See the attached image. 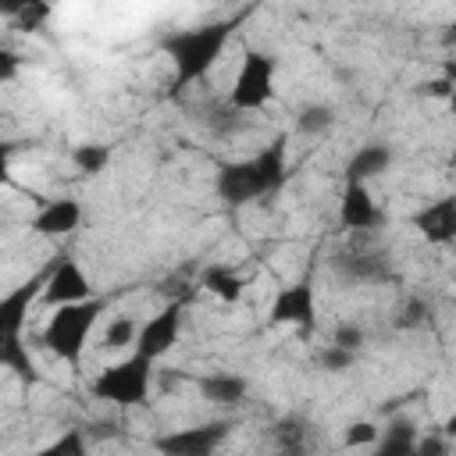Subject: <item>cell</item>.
Instances as JSON below:
<instances>
[{"instance_id":"26","label":"cell","mask_w":456,"mask_h":456,"mask_svg":"<svg viewBox=\"0 0 456 456\" xmlns=\"http://www.w3.org/2000/svg\"><path fill=\"white\" fill-rule=\"evenodd\" d=\"M413 456H452L449 431H428V435H420Z\"/></svg>"},{"instance_id":"7","label":"cell","mask_w":456,"mask_h":456,"mask_svg":"<svg viewBox=\"0 0 456 456\" xmlns=\"http://www.w3.org/2000/svg\"><path fill=\"white\" fill-rule=\"evenodd\" d=\"M331 271L342 281L356 285H378L395 274L392 253L381 242V235H349L335 253H331Z\"/></svg>"},{"instance_id":"22","label":"cell","mask_w":456,"mask_h":456,"mask_svg":"<svg viewBox=\"0 0 456 456\" xmlns=\"http://www.w3.org/2000/svg\"><path fill=\"white\" fill-rule=\"evenodd\" d=\"M32 456H89V428H64Z\"/></svg>"},{"instance_id":"6","label":"cell","mask_w":456,"mask_h":456,"mask_svg":"<svg viewBox=\"0 0 456 456\" xmlns=\"http://www.w3.org/2000/svg\"><path fill=\"white\" fill-rule=\"evenodd\" d=\"M274 86H278V61H274V53L246 46L224 103L235 114H242V118L246 114H260L274 100Z\"/></svg>"},{"instance_id":"13","label":"cell","mask_w":456,"mask_h":456,"mask_svg":"<svg viewBox=\"0 0 456 456\" xmlns=\"http://www.w3.org/2000/svg\"><path fill=\"white\" fill-rule=\"evenodd\" d=\"M86 210L75 196H57V200H43L39 210L28 217V228L36 235H50V239H61V235H71L78 224H82Z\"/></svg>"},{"instance_id":"20","label":"cell","mask_w":456,"mask_h":456,"mask_svg":"<svg viewBox=\"0 0 456 456\" xmlns=\"http://www.w3.org/2000/svg\"><path fill=\"white\" fill-rule=\"evenodd\" d=\"M135 335H139V321L135 317H128V314H114L110 321H107V328H103V335H100V349L103 353H132V346H135Z\"/></svg>"},{"instance_id":"9","label":"cell","mask_w":456,"mask_h":456,"mask_svg":"<svg viewBox=\"0 0 456 456\" xmlns=\"http://www.w3.org/2000/svg\"><path fill=\"white\" fill-rule=\"evenodd\" d=\"M271 324H285L296 328L303 335L317 331V285H314V271L299 274L296 281L281 285L271 299Z\"/></svg>"},{"instance_id":"24","label":"cell","mask_w":456,"mask_h":456,"mask_svg":"<svg viewBox=\"0 0 456 456\" xmlns=\"http://www.w3.org/2000/svg\"><path fill=\"white\" fill-rule=\"evenodd\" d=\"M46 18H50V7H46V4H32V0L25 4V0H21L11 21H14V28H21V32H36Z\"/></svg>"},{"instance_id":"4","label":"cell","mask_w":456,"mask_h":456,"mask_svg":"<svg viewBox=\"0 0 456 456\" xmlns=\"http://www.w3.org/2000/svg\"><path fill=\"white\" fill-rule=\"evenodd\" d=\"M103 314H107V299H100V296H93L86 303L57 306L46 317L43 331H39V346L46 353H53L61 363H68L71 370H78L82 356H86V346H89L96 324L103 321Z\"/></svg>"},{"instance_id":"23","label":"cell","mask_w":456,"mask_h":456,"mask_svg":"<svg viewBox=\"0 0 456 456\" xmlns=\"http://www.w3.org/2000/svg\"><path fill=\"white\" fill-rule=\"evenodd\" d=\"M110 157H114V150H110L107 142H78V146L71 150V164H75L78 171H86V175L107 171Z\"/></svg>"},{"instance_id":"18","label":"cell","mask_w":456,"mask_h":456,"mask_svg":"<svg viewBox=\"0 0 456 456\" xmlns=\"http://www.w3.org/2000/svg\"><path fill=\"white\" fill-rule=\"evenodd\" d=\"M200 289L210 292L214 299L228 303V306H235V303L246 296V278H242L235 267H228V264H210V267H203V274H200Z\"/></svg>"},{"instance_id":"2","label":"cell","mask_w":456,"mask_h":456,"mask_svg":"<svg viewBox=\"0 0 456 456\" xmlns=\"http://www.w3.org/2000/svg\"><path fill=\"white\" fill-rule=\"evenodd\" d=\"M285 178H289V142H285V135H274L256 153L217 164L214 192L228 207H249L256 200L274 196L285 185Z\"/></svg>"},{"instance_id":"3","label":"cell","mask_w":456,"mask_h":456,"mask_svg":"<svg viewBox=\"0 0 456 456\" xmlns=\"http://www.w3.org/2000/svg\"><path fill=\"white\" fill-rule=\"evenodd\" d=\"M39 292H43V274H32L28 281H18L0 296V370L14 374L21 385H39L43 378L25 342V328H28L32 306L39 303Z\"/></svg>"},{"instance_id":"1","label":"cell","mask_w":456,"mask_h":456,"mask_svg":"<svg viewBox=\"0 0 456 456\" xmlns=\"http://www.w3.org/2000/svg\"><path fill=\"white\" fill-rule=\"evenodd\" d=\"M246 11H235L228 18H214V21H200V25H185V28H175L160 39V50L164 57L171 61V93H182L196 82H203L221 53L228 50L235 28L242 25Z\"/></svg>"},{"instance_id":"19","label":"cell","mask_w":456,"mask_h":456,"mask_svg":"<svg viewBox=\"0 0 456 456\" xmlns=\"http://www.w3.org/2000/svg\"><path fill=\"white\" fill-rule=\"evenodd\" d=\"M274 445L281 456H306L310 452V424L303 417H281L274 424Z\"/></svg>"},{"instance_id":"17","label":"cell","mask_w":456,"mask_h":456,"mask_svg":"<svg viewBox=\"0 0 456 456\" xmlns=\"http://www.w3.org/2000/svg\"><path fill=\"white\" fill-rule=\"evenodd\" d=\"M417 438L420 431L410 417H392L385 428H378V438L370 442V456H413Z\"/></svg>"},{"instance_id":"8","label":"cell","mask_w":456,"mask_h":456,"mask_svg":"<svg viewBox=\"0 0 456 456\" xmlns=\"http://www.w3.org/2000/svg\"><path fill=\"white\" fill-rule=\"evenodd\" d=\"M235 424L228 417H214L203 424H185L175 431H164L153 438V449L160 456H217L221 445L232 438Z\"/></svg>"},{"instance_id":"5","label":"cell","mask_w":456,"mask_h":456,"mask_svg":"<svg viewBox=\"0 0 456 456\" xmlns=\"http://www.w3.org/2000/svg\"><path fill=\"white\" fill-rule=\"evenodd\" d=\"M153 388H157V363L139 353H125L121 360L100 367L96 378L89 381V392L118 410L146 406L153 399Z\"/></svg>"},{"instance_id":"28","label":"cell","mask_w":456,"mask_h":456,"mask_svg":"<svg viewBox=\"0 0 456 456\" xmlns=\"http://www.w3.org/2000/svg\"><path fill=\"white\" fill-rule=\"evenodd\" d=\"M353 360H356L353 353H346V349H338V346H331V342L321 349V367H324V370H346Z\"/></svg>"},{"instance_id":"29","label":"cell","mask_w":456,"mask_h":456,"mask_svg":"<svg viewBox=\"0 0 456 456\" xmlns=\"http://www.w3.org/2000/svg\"><path fill=\"white\" fill-rule=\"evenodd\" d=\"M18 71H21V57H18L11 46H4V43H0V86L14 82V78H18Z\"/></svg>"},{"instance_id":"16","label":"cell","mask_w":456,"mask_h":456,"mask_svg":"<svg viewBox=\"0 0 456 456\" xmlns=\"http://www.w3.org/2000/svg\"><path fill=\"white\" fill-rule=\"evenodd\" d=\"M196 392L210 406H242L249 395V378L239 370H203L192 378Z\"/></svg>"},{"instance_id":"11","label":"cell","mask_w":456,"mask_h":456,"mask_svg":"<svg viewBox=\"0 0 456 456\" xmlns=\"http://www.w3.org/2000/svg\"><path fill=\"white\" fill-rule=\"evenodd\" d=\"M96 289L86 274V267L75 260V256H61L53 260L46 271H43V292H39V303L57 310V306H71V303H86L93 299Z\"/></svg>"},{"instance_id":"12","label":"cell","mask_w":456,"mask_h":456,"mask_svg":"<svg viewBox=\"0 0 456 456\" xmlns=\"http://www.w3.org/2000/svg\"><path fill=\"white\" fill-rule=\"evenodd\" d=\"M338 224L349 235H381V228L388 224V214L374 200L370 185L346 182L342 185V196H338Z\"/></svg>"},{"instance_id":"14","label":"cell","mask_w":456,"mask_h":456,"mask_svg":"<svg viewBox=\"0 0 456 456\" xmlns=\"http://www.w3.org/2000/svg\"><path fill=\"white\" fill-rule=\"evenodd\" d=\"M395 160V150L381 139H370L363 146H356L342 167V182H356V185H370L374 178H381Z\"/></svg>"},{"instance_id":"21","label":"cell","mask_w":456,"mask_h":456,"mask_svg":"<svg viewBox=\"0 0 456 456\" xmlns=\"http://www.w3.org/2000/svg\"><path fill=\"white\" fill-rule=\"evenodd\" d=\"M331 125H335V107H331V103L310 100V103H303V107L296 110V132L306 135V139L324 135Z\"/></svg>"},{"instance_id":"15","label":"cell","mask_w":456,"mask_h":456,"mask_svg":"<svg viewBox=\"0 0 456 456\" xmlns=\"http://www.w3.org/2000/svg\"><path fill=\"white\" fill-rule=\"evenodd\" d=\"M413 228L431 242V246H449L456 239V196H438L428 200L413 214Z\"/></svg>"},{"instance_id":"25","label":"cell","mask_w":456,"mask_h":456,"mask_svg":"<svg viewBox=\"0 0 456 456\" xmlns=\"http://www.w3.org/2000/svg\"><path fill=\"white\" fill-rule=\"evenodd\" d=\"M331 346H338V349H346V353H360V346L367 342V331L360 328V324H353V321H342L335 331H331V338H328Z\"/></svg>"},{"instance_id":"31","label":"cell","mask_w":456,"mask_h":456,"mask_svg":"<svg viewBox=\"0 0 456 456\" xmlns=\"http://www.w3.org/2000/svg\"><path fill=\"white\" fill-rule=\"evenodd\" d=\"M424 314H428V306H424L420 299H410V306H406L403 314H395V324H399V328H413V324L424 321Z\"/></svg>"},{"instance_id":"30","label":"cell","mask_w":456,"mask_h":456,"mask_svg":"<svg viewBox=\"0 0 456 456\" xmlns=\"http://www.w3.org/2000/svg\"><path fill=\"white\" fill-rule=\"evenodd\" d=\"M14 150H18V142H11V139H0V185H11V182H14V175H11V160H14Z\"/></svg>"},{"instance_id":"27","label":"cell","mask_w":456,"mask_h":456,"mask_svg":"<svg viewBox=\"0 0 456 456\" xmlns=\"http://www.w3.org/2000/svg\"><path fill=\"white\" fill-rule=\"evenodd\" d=\"M374 438H378V424H374V420H356V424H349L346 435H342V442H346L349 449H370Z\"/></svg>"},{"instance_id":"10","label":"cell","mask_w":456,"mask_h":456,"mask_svg":"<svg viewBox=\"0 0 456 456\" xmlns=\"http://www.w3.org/2000/svg\"><path fill=\"white\" fill-rule=\"evenodd\" d=\"M182 328H185V299H171L164 303L157 314H150L146 321H139V335H135V346L132 353L160 363L182 338Z\"/></svg>"}]
</instances>
